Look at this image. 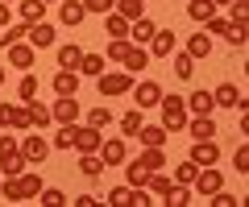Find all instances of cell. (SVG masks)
Wrapping results in <instances>:
<instances>
[{"instance_id":"1","label":"cell","mask_w":249,"mask_h":207,"mask_svg":"<svg viewBox=\"0 0 249 207\" xmlns=\"http://www.w3.org/2000/svg\"><path fill=\"white\" fill-rule=\"evenodd\" d=\"M162 128H166V133H183V125H187V104H183V96H162Z\"/></svg>"},{"instance_id":"2","label":"cell","mask_w":249,"mask_h":207,"mask_svg":"<svg viewBox=\"0 0 249 207\" xmlns=\"http://www.w3.org/2000/svg\"><path fill=\"white\" fill-rule=\"evenodd\" d=\"M96 83H100V96H108V99H112V96H124V91H133V75H129V71H104Z\"/></svg>"},{"instance_id":"3","label":"cell","mask_w":249,"mask_h":207,"mask_svg":"<svg viewBox=\"0 0 249 207\" xmlns=\"http://www.w3.org/2000/svg\"><path fill=\"white\" fill-rule=\"evenodd\" d=\"M21 153H25L29 166H42L46 158H50V141H46L42 133H25V141H21Z\"/></svg>"},{"instance_id":"4","label":"cell","mask_w":249,"mask_h":207,"mask_svg":"<svg viewBox=\"0 0 249 207\" xmlns=\"http://www.w3.org/2000/svg\"><path fill=\"white\" fill-rule=\"evenodd\" d=\"M191 187H196L199 199H208V195H216V191L224 187V174L216 170V166H199V174H196V182H191Z\"/></svg>"},{"instance_id":"5","label":"cell","mask_w":249,"mask_h":207,"mask_svg":"<svg viewBox=\"0 0 249 207\" xmlns=\"http://www.w3.org/2000/svg\"><path fill=\"white\" fill-rule=\"evenodd\" d=\"M100 128H91V125H75V145L71 149L75 153H100Z\"/></svg>"},{"instance_id":"6","label":"cell","mask_w":249,"mask_h":207,"mask_svg":"<svg viewBox=\"0 0 249 207\" xmlns=\"http://www.w3.org/2000/svg\"><path fill=\"white\" fill-rule=\"evenodd\" d=\"M100 158H104V166H124L129 162V145L121 137H108V141H100Z\"/></svg>"},{"instance_id":"7","label":"cell","mask_w":249,"mask_h":207,"mask_svg":"<svg viewBox=\"0 0 249 207\" xmlns=\"http://www.w3.org/2000/svg\"><path fill=\"white\" fill-rule=\"evenodd\" d=\"M50 116L58 120V125H75V120H79V99L75 96H58L54 108H50Z\"/></svg>"},{"instance_id":"8","label":"cell","mask_w":249,"mask_h":207,"mask_svg":"<svg viewBox=\"0 0 249 207\" xmlns=\"http://www.w3.org/2000/svg\"><path fill=\"white\" fill-rule=\"evenodd\" d=\"M183 128L191 133V141H212V137L220 133L212 116H187V125H183Z\"/></svg>"},{"instance_id":"9","label":"cell","mask_w":249,"mask_h":207,"mask_svg":"<svg viewBox=\"0 0 249 207\" xmlns=\"http://www.w3.org/2000/svg\"><path fill=\"white\" fill-rule=\"evenodd\" d=\"M196 166H216L220 162V149H216V137L212 141H191V153H187Z\"/></svg>"},{"instance_id":"10","label":"cell","mask_w":249,"mask_h":207,"mask_svg":"<svg viewBox=\"0 0 249 207\" xmlns=\"http://www.w3.org/2000/svg\"><path fill=\"white\" fill-rule=\"evenodd\" d=\"M133 99H137V108H158V104H162V87H158V83H154V79H145V83H137V87H133Z\"/></svg>"},{"instance_id":"11","label":"cell","mask_w":249,"mask_h":207,"mask_svg":"<svg viewBox=\"0 0 249 207\" xmlns=\"http://www.w3.org/2000/svg\"><path fill=\"white\" fill-rule=\"evenodd\" d=\"M208 33L224 37L229 46H245V33H249V29H232V25H229L224 17H212V21H208Z\"/></svg>"},{"instance_id":"12","label":"cell","mask_w":249,"mask_h":207,"mask_svg":"<svg viewBox=\"0 0 249 207\" xmlns=\"http://www.w3.org/2000/svg\"><path fill=\"white\" fill-rule=\"evenodd\" d=\"M212 104L216 108H229V112H237L245 99H241V87H232V83H220V87L212 91Z\"/></svg>"},{"instance_id":"13","label":"cell","mask_w":249,"mask_h":207,"mask_svg":"<svg viewBox=\"0 0 249 207\" xmlns=\"http://www.w3.org/2000/svg\"><path fill=\"white\" fill-rule=\"evenodd\" d=\"M175 46H178V37L170 33V29H158V33L150 37V58H170Z\"/></svg>"},{"instance_id":"14","label":"cell","mask_w":249,"mask_h":207,"mask_svg":"<svg viewBox=\"0 0 249 207\" xmlns=\"http://www.w3.org/2000/svg\"><path fill=\"white\" fill-rule=\"evenodd\" d=\"M183 104H187L191 116H212V108H216V104H212V91H204V87L191 91V96H183Z\"/></svg>"},{"instance_id":"15","label":"cell","mask_w":249,"mask_h":207,"mask_svg":"<svg viewBox=\"0 0 249 207\" xmlns=\"http://www.w3.org/2000/svg\"><path fill=\"white\" fill-rule=\"evenodd\" d=\"M50 87H54V96H75L79 91V71H54V79H50Z\"/></svg>"},{"instance_id":"16","label":"cell","mask_w":249,"mask_h":207,"mask_svg":"<svg viewBox=\"0 0 249 207\" xmlns=\"http://www.w3.org/2000/svg\"><path fill=\"white\" fill-rule=\"evenodd\" d=\"M25 116H29V125H34V128H50V125H54L50 108H46L37 96H34V99H25Z\"/></svg>"},{"instance_id":"17","label":"cell","mask_w":249,"mask_h":207,"mask_svg":"<svg viewBox=\"0 0 249 207\" xmlns=\"http://www.w3.org/2000/svg\"><path fill=\"white\" fill-rule=\"evenodd\" d=\"M154 33H158V25H154L150 17H137L133 25H129V42H133V46H150Z\"/></svg>"},{"instance_id":"18","label":"cell","mask_w":249,"mask_h":207,"mask_svg":"<svg viewBox=\"0 0 249 207\" xmlns=\"http://www.w3.org/2000/svg\"><path fill=\"white\" fill-rule=\"evenodd\" d=\"M137 162H142L150 174H154V170H162V166H166V145H145V149L137 153Z\"/></svg>"},{"instance_id":"19","label":"cell","mask_w":249,"mask_h":207,"mask_svg":"<svg viewBox=\"0 0 249 207\" xmlns=\"http://www.w3.org/2000/svg\"><path fill=\"white\" fill-rule=\"evenodd\" d=\"M29 46H34V50H50V46H54V29L50 25H46V21H37V25H29Z\"/></svg>"},{"instance_id":"20","label":"cell","mask_w":249,"mask_h":207,"mask_svg":"<svg viewBox=\"0 0 249 207\" xmlns=\"http://www.w3.org/2000/svg\"><path fill=\"white\" fill-rule=\"evenodd\" d=\"M145 191H150L154 199H162V203H166L170 191H175V178H166L162 170H154V174H150V182H145Z\"/></svg>"},{"instance_id":"21","label":"cell","mask_w":249,"mask_h":207,"mask_svg":"<svg viewBox=\"0 0 249 207\" xmlns=\"http://www.w3.org/2000/svg\"><path fill=\"white\" fill-rule=\"evenodd\" d=\"M187 17L196 21V25H208V21L216 17V4L212 0H187Z\"/></svg>"},{"instance_id":"22","label":"cell","mask_w":249,"mask_h":207,"mask_svg":"<svg viewBox=\"0 0 249 207\" xmlns=\"http://www.w3.org/2000/svg\"><path fill=\"white\" fill-rule=\"evenodd\" d=\"M29 170V162H25V153H4V158H0V174H9V178H21V174Z\"/></svg>"},{"instance_id":"23","label":"cell","mask_w":249,"mask_h":207,"mask_svg":"<svg viewBox=\"0 0 249 207\" xmlns=\"http://www.w3.org/2000/svg\"><path fill=\"white\" fill-rule=\"evenodd\" d=\"M58 17H62V25H83V0H62L58 4Z\"/></svg>"},{"instance_id":"24","label":"cell","mask_w":249,"mask_h":207,"mask_svg":"<svg viewBox=\"0 0 249 207\" xmlns=\"http://www.w3.org/2000/svg\"><path fill=\"white\" fill-rule=\"evenodd\" d=\"M79 58H83V46H75V42L58 46V66L62 71H79Z\"/></svg>"},{"instance_id":"25","label":"cell","mask_w":249,"mask_h":207,"mask_svg":"<svg viewBox=\"0 0 249 207\" xmlns=\"http://www.w3.org/2000/svg\"><path fill=\"white\" fill-rule=\"evenodd\" d=\"M104 170H108V166H104L100 153H79V174H83V178H100Z\"/></svg>"},{"instance_id":"26","label":"cell","mask_w":249,"mask_h":207,"mask_svg":"<svg viewBox=\"0 0 249 207\" xmlns=\"http://www.w3.org/2000/svg\"><path fill=\"white\" fill-rule=\"evenodd\" d=\"M129 25H133V21H129V17H121L116 9L104 17V33H108V37H129Z\"/></svg>"},{"instance_id":"27","label":"cell","mask_w":249,"mask_h":207,"mask_svg":"<svg viewBox=\"0 0 249 207\" xmlns=\"http://www.w3.org/2000/svg\"><path fill=\"white\" fill-rule=\"evenodd\" d=\"M104 63H108L104 54H88V50H83V58H79V75H88V79H100V75H104Z\"/></svg>"},{"instance_id":"28","label":"cell","mask_w":249,"mask_h":207,"mask_svg":"<svg viewBox=\"0 0 249 207\" xmlns=\"http://www.w3.org/2000/svg\"><path fill=\"white\" fill-rule=\"evenodd\" d=\"M187 54L191 58H208L212 54V33H191L187 37Z\"/></svg>"},{"instance_id":"29","label":"cell","mask_w":249,"mask_h":207,"mask_svg":"<svg viewBox=\"0 0 249 207\" xmlns=\"http://www.w3.org/2000/svg\"><path fill=\"white\" fill-rule=\"evenodd\" d=\"M9 63L21 66V71H29V66H34V46H25V42L9 46Z\"/></svg>"},{"instance_id":"30","label":"cell","mask_w":249,"mask_h":207,"mask_svg":"<svg viewBox=\"0 0 249 207\" xmlns=\"http://www.w3.org/2000/svg\"><path fill=\"white\" fill-rule=\"evenodd\" d=\"M129 50H133V42H129V37H112V42H108V50H104V58H108V63H124V58H129Z\"/></svg>"},{"instance_id":"31","label":"cell","mask_w":249,"mask_h":207,"mask_svg":"<svg viewBox=\"0 0 249 207\" xmlns=\"http://www.w3.org/2000/svg\"><path fill=\"white\" fill-rule=\"evenodd\" d=\"M21 21H25V25L46 21V4H42V0H21Z\"/></svg>"},{"instance_id":"32","label":"cell","mask_w":249,"mask_h":207,"mask_svg":"<svg viewBox=\"0 0 249 207\" xmlns=\"http://www.w3.org/2000/svg\"><path fill=\"white\" fill-rule=\"evenodd\" d=\"M124 182H129V187H145V182H150V170L133 158V162H124Z\"/></svg>"},{"instance_id":"33","label":"cell","mask_w":249,"mask_h":207,"mask_svg":"<svg viewBox=\"0 0 249 207\" xmlns=\"http://www.w3.org/2000/svg\"><path fill=\"white\" fill-rule=\"evenodd\" d=\"M170 66H175V75H178V79H191V75H196V58L187 54V50H183V54L175 50V54H170Z\"/></svg>"},{"instance_id":"34","label":"cell","mask_w":249,"mask_h":207,"mask_svg":"<svg viewBox=\"0 0 249 207\" xmlns=\"http://www.w3.org/2000/svg\"><path fill=\"white\" fill-rule=\"evenodd\" d=\"M17 182H21V199H37V195H42V187H46L37 170H34V174H21Z\"/></svg>"},{"instance_id":"35","label":"cell","mask_w":249,"mask_h":207,"mask_svg":"<svg viewBox=\"0 0 249 207\" xmlns=\"http://www.w3.org/2000/svg\"><path fill=\"white\" fill-rule=\"evenodd\" d=\"M137 141L142 145H166V128L162 125H142L137 128Z\"/></svg>"},{"instance_id":"36","label":"cell","mask_w":249,"mask_h":207,"mask_svg":"<svg viewBox=\"0 0 249 207\" xmlns=\"http://www.w3.org/2000/svg\"><path fill=\"white\" fill-rule=\"evenodd\" d=\"M121 66H129V75L145 71V66H150V50H142V46H133V50H129V58H124Z\"/></svg>"},{"instance_id":"37","label":"cell","mask_w":249,"mask_h":207,"mask_svg":"<svg viewBox=\"0 0 249 207\" xmlns=\"http://www.w3.org/2000/svg\"><path fill=\"white\" fill-rule=\"evenodd\" d=\"M145 4H150V0H116V13L129 17V21H137V17H145Z\"/></svg>"},{"instance_id":"38","label":"cell","mask_w":249,"mask_h":207,"mask_svg":"<svg viewBox=\"0 0 249 207\" xmlns=\"http://www.w3.org/2000/svg\"><path fill=\"white\" fill-rule=\"evenodd\" d=\"M196 174H199V166L191 162V158L175 166V182H178V187H191V182H196Z\"/></svg>"},{"instance_id":"39","label":"cell","mask_w":249,"mask_h":207,"mask_svg":"<svg viewBox=\"0 0 249 207\" xmlns=\"http://www.w3.org/2000/svg\"><path fill=\"white\" fill-rule=\"evenodd\" d=\"M25 33H29V25H25V21H21V25H9V29H0V46L9 50V46H17Z\"/></svg>"},{"instance_id":"40","label":"cell","mask_w":249,"mask_h":207,"mask_svg":"<svg viewBox=\"0 0 249 207\" xmlns=\"http://www.w3.org/2000/svg\"><path fill=\"white\" fill-rule=\"evenodd\" d=\"M229 4H232V21L229 25L232 29H249V4L245 0H229Z\"/></svg>"},{"instance_id":"41","label":"cell","mask_w":249,"mask_h":207,"mask_svg":"<svg viewBox=\"0 0 249 207\" xmlns=\"http://www.w3.org/2000/svg\"><path fill=\"white\" fill-rule=\"evenodd\" d=\"M145 120H142V108H129L121 116V133H129V137H137V128H142Z\"/></svg>"},{"instance_id":"42","label":"cell","mask_w":249,"mask_h":207,"mask_svg":"<svg viewBox=\"0 0 249 207\" xmlns=\"http://www.w3.org/2000/svg\"><path fill=\"white\" fill-rule=\"evenodd\" d=\"M0 199H4V203H21V182L4 174V182H0Z\"/></svg>"},{"instance_id":"43","label":"cell","mask_w":249,"mask_h":207,"mask_svg":"<svg viewBox=\"0 0 249 207\" xmlns=\"http://www.w3.org/2000/svg\"><path fill=\"white\" fill-rule=\"evenodd\" d=\"M71 145H75V125H62L58 133H54L50 149H71Z\"/></svg>"},{"instance_id":"44","label":"cell","mask_w":249,"mask_h":207,"mask_svg":"<svg viewBox=\"0 0 249 207\" xmlns=\"http://www.w3.org/2000/svg\"><path fill=\"white\" fill-rule=\"evenodd\" d=\"M37 203H46V207H62V203H67V191H58V187H42Z\"/></svg>"},{"instance_id":"45","label":"cell","mask_w":249,"mask_h":207,"mask_svg":"<svg viewBox=\"0 0 249 207\" xmlns=\"http://www.w3.org/2000/svg\"><path fill=\"white\" fill-rule=\"evenodd\" d=\"M129 199H133V187H129V182H124V187L108 191V199H104V203H112V207H129Z\"/></svg>"},{"instance_id":"46","label":"cell","mask_w":249,"mask_h":207,"mask_svg":"<svg viewBox=\"0 0 249 207\" xmlns=\"http://www.w3.org/2000/svg\"><path fill=\"white\" fill-rule=\"evenodd\" d=\"M116 9V0H83V13H96V17H108Z\"/></svg>"},{"instance_id":"47","label":"cell","mask_w":249,"mask_h":207,"mask_svg":"<svg viewBox=\"0 0 249 207\" xmlns=\"http://www.w3.org/2000/svg\"><path fill=\"white\" fill-rule=\"evenodd\" d=\"M108 120H112V112H108V108H104V104H96V108H91V112H88V125H91V128H104V125H108Z\"/></svg>"},{"instance_id":"48","label":"cell","mask_w":249,"mask_h":207,"mask_svg":"<svg viewBox=\"0 0 249 207\" xmlns=\"http://www.w3.org/2000/svg\"><path fill=\"white\" fill-rule=\"evenodd\" d=\"M17 104H4V99H0V128H13V125H17Z\"/></svg>"},{"instance_id":"49","label":"cell","mask_w":249,"mask_h":207,"mask_svg":"<svg viewBox=\"0 0 249 207\" xmlns=\"http://www.w3.org/2000/svg\"><path fill=\"white\" fill-rule=\"evenodd\" d=\"M208 203H212V207H237V203H241V199H232V195H229V191H224V187H220V191H216V195H208Z\"/></svg>"},{"instance_id":"50","label":"cell","mask_w":249,"mask_h":207,"mask_svg":"<svg viewBox=\"0 0 249 207\" xmlns=\"http://www.w3.org/2000/svg\"><path fill=\"white\" fill-rule=\"evenodd\" d=\"M232 170H237V174H249V149H245V145L232 153Z\"/></svg>"},{"instance_id":"51","label":"cell","mask_w":249,"mask_h":207,"mask_svg":"<svg viewBox=\"0 0 249 207\" xmlns=\"http://www.w3.org/2000/svg\"><path fill=\"white\" fill-rule=\"evenodd\" d=\"M17 91H21V99H34V96H37V75H25Z\"/></svg>"},{"instance_id":"52","label":"cell","mask_w":249,"mask_h":207,"mask_svg":"<svg viewBox=\"0 0 249 207\" xmlns=\"http://www.w3.org/2000/svg\"><path fill=\"white\" fill-rule=\"evenodd\" d=\"M21 145H17V137L13 133H0V158H4V153H17Z\"/></svg>"},{"instance_id":"53","label":"cell","mask_w":249,"mask_h":207,"mask_svg":"<svg viewBox=\"0 0 249 207\" xmlns=\"http://www.w3.org/2000/svg\"><path fill=\"white\" fill-rule=\"evenodd\" d=\"M13 128H21V133H29V128H34V125H29V116H25V108L17 112V125H13Z\"/></svg>"},{"instance_id":"54","label":"cell","mask_w":249,"mask_h":207,"mask_svg":"<svg viewBox=\"0 0 249 207\" xmlns=\"http://www.w3.org/2000/svg\"><path fill=\"white\" fill-rule=\"evenodd\" d=\"M71 203H75V207H96L100 199H96V195H79V199H71Z\"/></svg>"},{"instance_id":"55","label":"cell","mask_w":249,"mask_h":207,"mask_svg":"<svg viewBox=\"0 0 249 207\" xmlns=\"http://www.w3.org/2000/svg\"><path fill=\"white\" fill-rule=\"evenodd\" d=\"M9 21H13V13H9V4H0V29H9Z\"/></svg>"},{"instance_id":"56","label":"cell","mask_w":249,"mask_h":207,"mask_svg":"<svg viewBox=\"0 0 249 207\" xmlns=\"http://www.w3.org/2000/svg\"><path fill=\"white\" fill-rule=\"evenodd\" d=\"M0 87H4V66H0Z\"/></svg>"},{"instance_id":"57","label":"cell","mask_w":249,"mask_h":207,"mask_svg":"<svg viewBox=\"0 0 249 207\" xmlns=\"http://www.w3.org/2000/svg\"><path fill=\"white\" fill-rule=\"evenodd\" d=\"M212 4H229V0H212Z\"/></svg>"},{"instance_id":"58","label":"cell","mask_w":249,"mask_h":207,"mask_svg":"<svg viewBox=\"0 0 249 207\" xmlns=\"http://www.w3.org/2000/svg\"><path fill=\"white\" fill-rule=\"evenodd\" d=\"M0 4H9V0H0Z\"/></svg>"},{"instance_id":"59","label":"cell","mask_w":249,"mask_h":207,"mask_svg":"<svg viewBox=\"0 0 249 207\" xmlns=\"http://www.w3.org/2000/svg\"><path fill=\"white\" fill-rule=\"evenodd\" d=\"M42 4H46V0H42Z\"/></svg>"}]
</instances>
